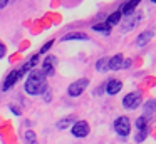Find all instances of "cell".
<instances>
[{"mask_svg": "<svg viewBox=\"0 0 156 144\" xmlns=\"http://www.w3.org/2000/svg\"><path fill=\"white\" fill-rule=\"evenodd\" d=\"M5 52H7V47H5L4 44L0 42V59H2V57L5 55Z\"/></svg>", "mask_w": 156, "mask_h": 144, "instance_id": "24", "label": "cell"}, {"mask_svg": "<svg viewBox=\"0 0 156 144\" xmlns=\"http://www.w3.org/2000/svg\"><path fill=\"white\" fill-rule=\"evenodd\" d=\"M122 62H124V57H122L121 54H118V55L111 57V59H109V70L122 69Z\"/></svg>", "mask_w": 156, "mask_h": 144, "instance_id": "12", "label": "cell"}, {"mask_svg": "<svg viewBox=\"0 0 156 144\" xmlns=\"http://www.w3.org/2000/svg\"><path fill=\"white\" fill-rule=\"evenodd\" d=\"M148 136V129H143V131H136V142H143Z\"/></svg>", "mask_w": 156, "mask_h": 144, "instance_id": "21", "label": "cell"}, {"mask_svg": "<svg viewBox=\"0 0 156 144\" xmlns=\"http://www.w3.org/2000/svg\"><path fill=\"white\" fill-rule=\"evenodd\" d=\"M139 20H141V13L131 15V17H128V19H124V22H122V32H129L131 29H134V27L139 23Z\"/></svg>", "mask_w": 156, "mask_h": 144, "instance_id": "9", "label": "cell"}, {"mask_svg": "<svg viewBox=\"0 0 156 144\" xmlns=\"http://www.w3.org/2000/svg\"><path fill=\"white\" fill-rule=\"evenodd\" d=\"M42 74L45 77L47 76H54L55 74V57L54 55H49L44 59V65H42Z\"/></svg>", "mask_w": 156, "mask_h": 144, "instance_id": "6", "label": "cell"}, {"mask_svg": "<svg viewBox=\"0 0 156 144\" xmlns=\"http://www.w3.org/2000/svg\"><path fill=\"white\" fill-rule=\"evenodd\" d=\"M7 2L9 0H0V9H4V7L7 5Z\"/></svg>", "mask_w": 156, "mask_h": 144, "instance_id": "25", "label": "cell"}, {"mask_svg": "<svg viewBox=\"0 0 156 144\" xmlns=\"http://www.w3.org/2000/svg\"><path fill=\"white\" fill-rule=\"evenodd\" d=\"M52 44H54V42H52V40H49V42H47V44H45V45L41 49V52H42V54H44V52H47V50L52 47Z\"/></svg>", "mask_w": 156, "mask_h": 144, "instance_id": "23", "label": "cell"}, {"mask_svg": "<svg viewBox=\"0 0 156 144\" xmlns=\"http://www.w3.org/2000/svg\"><path fill=\"white\" fill-rule=\"evenodd\" d=\"M151 37H153V32H151V30H144V32H141V33L138 35L136 44H138L139 47H143V45H146V42H148V40H151Z\"/></svg>", "mask_w": 156, "mask_h": 144, "instance_id": "14", "label": "cell"}, {"mask_svg": "<svg viewBox=\"0 0 156 144\" xmlns=\"http://www.w3.org/2000/svg\"><path fill=\"white\" fill-rule=\"evenodd\" d=\"M151 2H154V3H156V0H151Z\"/></svg>", "mask_w": 156, "mask_h": 144, "instance_id": "26", "label": "cell"}, {"mask_svg": "<svg viewBox=\"0 0 156 144\" xmlns=\"http://www.w3.org/2000/svg\"><path fill=\"white\" fill-rule=\"evenodd\" d=\"M67 40H89V37L84 32H76V33H66L62 37V42H67Z\"/></svg>", "mask_w": 156, "mask_h": 144, "instance_id": "13", "label": "cell"}, {"mask_svg": "<svg viewBox=\"0 0 156 144\" xmlns=\"http://www.w3.org/2000/svg\"><path fill=\"white\" fill-rule=\"evenodd\" d=\"M20 70H12L10 74L7 76V79H5V82H4V86H2V90H9V89H12V87L17 84V80L20 79Z\"/></svg>", "mask_w": 156, "mask_h": 144, "instance_id": "7", "label": "cell"}, {"mask_svg": "<svg viewBox=\"0 0 156 144\" xmlns=\"http://www.w3.org/2000/svg\"><path fill=\"white\" fill-rule=\"evenodd\" d=\"M114 131L119 134L121 137H126L129 134V131H131V122H129V119L126 116H121L118 117V119L114 121Z\"/></svg>", "mask_w": 156, "mask_h": 144, "instance_id": "2", "label": "cell"}, {"mask_svg": "<svg viewBox=\"0 0 156 144\" xmlns=\"http://www.w3.org/2000/svg\"><path fill=\"white\" fill-rule=\"evenodd\" d=\"M87 84H89V79H79V80H76V82H72L71 86L67 87V94L71 97L81 96V94L84 92V89L87 87Z\"/></svg>", "mask_w": 156, "mask_h": 144, "instance_id": "3", "label": "cell"}, {"mask_svg": "<svg viewBox=\"0 0 156 144\" xmlns=\"http://www.w3.org/2000/svg\"><path fill=\"white\" fill-rule=\"evenodd\" d=\"M143 117L149 119V117H156V99H151L144 104V114Z\"/></svg>", "mask_w": 156, "mask_h": 144, "instance_id": "11", "label": "cell"}, {"mask_svg": "<svg viewBox=\"0 0 156 144\" xmlns=\"http://www.w3.org/2000/svg\"><path fill=\"white\" fill-rule=\"evenodd\" d=\"M72 134L76 137H84L89 134V124L86 121H77L72 124Z\"/></svg>", "mask_w": 156, "mask_h": 144, "instance_id": "5", "label": "cell"}, {"mask_svg": "<svg viewBox=\"0 0 156 144\" xmlns=\"http://www.w3.org/2000/svg\"><path fill=\"white\" fill-rule=\"evenodd\" d=\"M143 129H148V119L141 116L136 121V131H143Z\"/></svg>", "mask_w": 156, "mask_h": 144, "instance_id": "19", "label": "cell"}, {"mask_svg": "<svg viewBox=\"0 0 156 144\" xmlns=\"http://www.w3.org/2000/svg\"><path fill=\"white\" fill-rule=\"evenodd\" d=\"M25 141H27L29 144H37V141H35V134H34V131H27V132H25Z\"/></svg>", "mask_w": 156, "mask_h": 144, "instance_id": "22", "label": "cell"}, {"mask_svg": "<svg viewBox=\"0 0 156 144\" xmlns=\"http://www.w3.org/2000/svg\"><path fill=\"white\" fill-rule=\"evenodd\" d=\"M122 87V82L119 79H111L108 84H106V92L111 94V96H114V94H118L119 90H121Z\"/></svg>", "mask_w": 156, "mask_h": 144, "instance_id": "10", "label": "cell"}, {"mask_svg": "<svg viewBox=\"0 0 156 144\" xmlns=\"http://www.w3.org/2000/svg\"><path fill=\"white\" fill-rule=\"evenodd\" d=\"M92 30H96V32H102V33H109L111 32V27L108 25V23H96V25H92Z\"/></svg>", "mask_w": 156, "mask_h": 144, "instance_id": "18", "label": "cell"}, {"mask_svg": "<svg viewBox=\"0 0 156 144\" xmlns=\"http://www.w3.org/2000/svg\"><path fill=\"white\" fill-rule=\"evenodd\" d=\"M121 13L119 12H114V13H111V15L108 17V20H106V23H108L109 27H112V25H116V23H119L121 22Z\"/></svg>", "mask_w": 156, "mask_h": 144, "instance_id": "17", "label": "cell"}, {"mask_svg": "<svg viewBox=\"0 0 156 144\" xmlns=\"http://www.w3.org/2000/svg\"><path fill=\"white\" fill-rule=\"evenodd\" d=\"M37 59H39V57H37V55H34L30 60H27V62H25L24 65H22L20 69H19V70H20V76H24V74L27 72V70H32V69H34V65L37 64Z\"/></svg>", "mask_w": 156, "mask_h": 144, "instance_id": "16", "label": "cell"}, {"mask_svg": "<svg viewBox=\"0 0 156 144\" xmlns=\"http://www.w3.org/2000/svg\"><path fill=\"white\" fill-rule=\"evenodd\" d=\"M47 90V82H45V76L39 70H30L27 80H25V92L30 96H39Z\"/></svg>", "mask_w": 156, "mask_h": 144, "instance_id": "1", "label": "cell"}, {"mask_svg": "<svg viewBox=\"0 0 156 144\" xmlns=\"http://www.w3.org/2000/svg\"><path fill=\"white\" fill-rule=\"evenodd\" d=\"M96 70L98 72H108L109 70V57H102V59H99L98 62H96Z\"/></svg>", "mask_w": 156, "mask_h": 144, "instance_id": "15", "label": "cell"}, {"mask_svg": "<svg viewBox=\"0 0 156 144\" xmlns=\"http://www.w3.org/2000/svg\"><path fill=\"white\" fill-rule=\"evenodd\" d=\"M139 2H141V0H126V2H122L121 5H119L118 12L121 13V15H122V13H124V15H129V13L136 9V5H138Z\"/></svg>", "mask_w": 156, "mask_h": 144, "instance_id": "8", "label": "cell"}, {"mask_svg": "<svg viewBox=\"0 0 156 144\" xmlns=\"http://www.w3.org/2000/svg\"><path fill=\"white\" fill-rule=\"evenodd\" d=\"M141 104V92H129L122 99V106L126 109H136Z\"/></svg>", "mask_w": 156, "mask_h": 144, "instance_id": "4", "label": "cell"}, {"mask_svg": "<svg viewBox=\"0 0 156 144\" xmlns=\"http://www.w3.org/2000/svg\"><path fill=\"white\" fill-rule=\"evenodd\" d=\"M71 124H74V117H66V119H61L57 122V127L59 129H66V127L71 126Z\"/></svg>", "mask_w": 156, "mask_h": 144, "instance_id": "20", "label": "cell"}]
</instances>
